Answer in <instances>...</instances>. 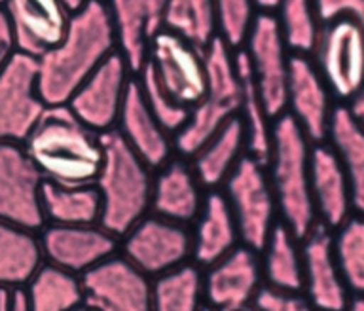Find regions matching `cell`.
<instances>
[{
  "label": "cell",
  "mask_w": 364,
  "mask_h": 311,
  "mask_svg": "<svg viewBox=\"0 0 364 311\" xmlns=\"http://www.w3.org/2000/svg\"><path fill=\"white\" fill-rule=\"evenodd\" d=\"M118 51L112 21L102 0L73 11L67 34L38 57V90L46 105H67L74 91L105 59Z\"/></svg>",
  "instance_id": "obj_1"
},
{
  "label": "cell",
  "mask_w": 364,
  "mask_h": 311,
  "mask_svg": "<svg viewBox=\"0 0 364 311\" xmlns=\"http://www.w3.org/2000/svg\"><path fill=\"white\" fill-rule=\"evenodd\" d=\"M23 148L44 181L67 186L93 184L105 162V137L68 105H48Z\"/></svg>",
  "instance_id": "obj_2"
},
{
  "label": "cell",
  "mask_w": 364,
  "mask_h": 311,
  "mask_svg": "<svg viewBox=\"0 0 364 311\" xmlns=\"http://www.w3.org/2000/svg\"><path fill=\"white\" fill-rule=\"evenodd\" d=\"M309 156L311 141L289 114H281L273 122L266 169L279 218L300 241L318 224L309 186Z\"/></svg>",
  "instance_id": "obj_3"
},
{
  "label": "cell",
  "mask_w": 364,
  "mask_h": 311,
  "mask_svg": "<svg viewBox=\"0 0 364 311\" xmlns=\"http://www.w3.org/2000/svg\"><path fill=\"white\" fill-rule=\"evenodd\" d=\"M105 162L93 182L101 196V224L122 238L150 213L154 169L124 142L116 130L105 133Z\"/></svg>",
  "instance_id": "obj_4"
},
{
  "label": "cell",
  "mask_w": 364,
  "mask_h": 311,
  "mask_svg": "<svg viewBox=\"0 0 364 311\" xmlns=\"http://www.w3.org/2000/svg\"><path fill=\"white\" fill-rule=\"evenodd\" d=\"M207 68V93L190 110L186 124L173 137L175 156L190 159L222 125L237 116L241 101V74L237 50L216 36L203 50Z\"/></svg>",
  "instance_id": "obj_5"
},
{
  "label": "cell",
  "mask_w": 364,
  "mask_h": 311,
  "mask_svg": "<svg viewBox=\"0 0 364 311\" xmlns=\"http://www.w3.org/2000/svg\"><path fill=\"white\" fill-rule=\"evenodd\" d=\"M309 57L336 102L349 107L364 85V28L346 17L323 23Z\"/></svg>",
  "instance_id": "obj_6"
},
{
  "label": "cell",
  "mask_w": 364,
  "mask_h": 311,
  "mask_svg": "<svg viewBox=\"0 0 364 311\" xmlns=\"http://www.w3.org/2000/svg\"><path fill=\"white\" fill-rule=\"evenodd\" d=\"M220 190L230 204L241 243L260 253L279 222L277 204L266 165L247 154Z\"/></svg>",
  "instance_id": "obj_7"
},
{
  "label": "cell",
  "mask_w": 364,
  "mask_h": 311,
  "mask_svg": "<svg viewBox=\"0 0 364 311\" xmlns=\"http://www.w3.org/2000/svg\"><path fill=\"white\" fill-rule=\"evenodd\" d=\"M119 255L150 279L192 262L190 226L148 213L119 238Z\"/></svg>",
  "instance_id": "obj_8"
},
{
  "label": "cell",
  "mask_w": 364,
  "mask_h": 311,
  "mask_svg": "<svg viewBox=\"0 0 364 311\" xmlns=\"http://www.w3.org/2000/svg\"><path fill=\"white\" fill-rule=\"evenodd\" d=\"M241 51L249 61L250 73L267 112L277 120L287 110V84L292 51L275 14L258 11Z\"/></svg>",
  "instance_id": "obj_9"
},
{
  "label": "cell",
  "mask_w": 364,
  "mask_h": 311,
  "mask_svg": "<svg viewBox=\"0 0 364 311\" xmlns=\"http://www.w3.org/2000/svg\"><path fill=\"white\" fill-rule=\"evenodd\" d=\"M144 65L161 90L188 110H192L207 93L203 50L165 28L150 42Z\"/></svg>",
  "instance_id": "obj_10"
},
{
  "label": "cell",
  "mask_w": 364,
  "mask_h": 311,
  "mask_svg": "<svg viewBox=\"0 0 364 311\" xmlns=\"http://www.w3.org/2000/svg\"><path fill=\"white\" fill-rule=\"evenodd\" d=\"M44 176L19 142H0V222L42 232Z\"/></svg>",
  "instance_id": "obj_11"
},
{
  "label": "cell",
  "mask_w": 364,
  "mask_h": 311,
  "mask_svg": "<svg viewBox=\"0 0 364 311\" xmlns=\"http://www.w3.org/2000/svg\"><path fill=\"white\" fill-rule=\"evenodd\" d=\"M46 107L36 57L17 51L0 73V142L23 144Z\"/></svg>",
  "instance_id": "obj_12"
},
{
  "label": "cell",
  "mask_w": 364,
  "mask_h": 311,
  "mask_svg": "<svg viewBox=\"0 0 364 311\" xmlns=\"http://www.w3.org/2000/svg\"><path fill=\"white\" fill-rule=\"evenodd\" d=\"M135 74L119 51L105 59L68 99V108L97 133L116 130L125 93Z\"/></svg>",
  "instance_id": "obj_13"
},
{
  "label": "cell",
  "mask_w": 364,
  "mask_h": 311,
  "mask_svg": "<svg viewBox=\"0 0 364 311\" xmlns=\"http://www.w3.org/2000/svg\"><path fill=\"white\" fill-rule=\"evenodd\" d=\"M84 302L97 311H152V279L116 253L82 275Z\"/></svg>",
  "instance_id": "obj_14"
},
{
  "label": "cell",
  "mask_w": 364,
  "mask_h": 311,
  "mask_svg": "<svg viewBox=\"0 0 364 311\" xmlns=\"http://www.w3.org/2000/svg\"><path fill=\"white\" fill-rule=\"evenodd\" d=\"M203 272L205 306L210 311H237L252 307L264 287L260 253L239 243Z\"/></svg>",
  "instance_id": "obj_15"
},
{
  "label": "cell",
  "mask_w": 364,
  "mask_h": 311,
  "mask_svg": "<svg viewBox=\"0 0 364 311\" xmlns=\"http://www.w3.org/2000/svg\"><path fill=\"white\" fill-rule=\"evenodd\" d=\"M336 107L338 102L313 65L311 57L304 53H292L284 114H289L294 120L311 144L328 139Z\"/></svg>",
  "instance_id": "obj_16"
},
{
  "label": "cell",
  "mask_w": 364,
  "mask_h": 311,
  "mask_svg": "<svg viewBox=\"0 0 364 311\" xmlns=\"http://www.w3.org/2000/svg\"><path fill=\"white\" fill-rule=\"evenodd\" d=\"M40 241L48 264L82 278L91 268L119 251V238L101 226H48L42 228Z\"/></svg>",
  "instance_id": "obj_17"
},
{
  "label": "cell",
  "mask_w": 364,
  "mask_h": 311,
  "mask_svg": "<svg viewBox=\"0 0 364 311\" xmlns=\"http://www.w3.org/2000/svg\"><path fill=\"white\" fill-rule=\"evenodd\" d=\"M304 289L301 295L315 311H347L351 292L336 260L334 238L328 228L317 224L301 239Z\"/></svg>",
  "instance_id": "obj_18"
},
{
  "label": "cell",
  "mask_w": 364,
  "mask_h": 311,
  "mask_svg": "<svg viewBox=\"0 0 364 311\" xmlns=\"http://www.w3.org/2000/svg\"><path fill=\"white\" fill-rule=\"evenodd\" d=\"M2 8L10 19L17 51L36 59L61 42L73 17L63 0H4Z\"/></svg>",
  "instance_id": "obj_19"
},
{
  "label": "cell",
  "mask_w": 364,
  "mask_h": 311,
  "mask_svg": "<svg viewBox=\"0 0 364 311\" xmlns=\"http://www.w3.org/2000/svg\"><path fill=\"white\" fill-rule=\"evenodd\" d=\"M309 186L317 222L330 232H336L355 215L346 167L328 141L311 144Z\"/></svg>",
  "instance_id": "obj_20"
},
{
  "label": "cell",
  "mask_w": 364,
  "mask_h": 311,
  "mask_svg": "<svg viewBox=\"0 0 364 311\" xmlns=\"http://www.w3.org/2000/svg\"><path fill=\"white\" fill-rule=\"evenodd\" d=\"M112 21L118 51L136 74L146 63L154 36L164 31L167 0H102Z\"/></svg>",
  "instance_id": "obj_21"
},
{
  "label": "cell",
  "mask_w": 364,
  "mask_h": 311,
  "mask_svg": "<svg viewBox=\"0 0 364 311\" xmlns=\"http://www.w3.org/2000/svg\"><path fill=\"white\" fill-rule=\"evenodd\" d=\"M205 190L190 159L173 156L154 171L150 213L171 222L192 226L203 205Z\"/></svg>",
  "instance_id": "obj_22"
},
{
  "label": "cell",
  "mask_w": 364,
  "mask_h": 311,
  "mask_svg": "<svg viewBox=\"0 0 364 311\" xmlns=\"http://www.w3.org/2000/svg\"><path fill=\"white\" fill-rule=\"evenodd\" d=\"M116 131L150 169L156 171L175 156L173 135L150 112L136 76L129 82Z\"/></svg>",
  "instance_id": "obj_23"
},
{
  "label": "cell",
  "mask_w": 364,
  "mask_h": 311,
  "mask_svg": "<svg viewBox=\"0 0 364 311\" xmlns=\"http://www.w3.org/2000/svg\"><path fill=\"white\" fill-rule=\"evenodd\" d=\"M192 232V262L205 270L232 253L239 243V230L222 190L205 194L199 215L190 226Z\"/></svg>",
  "instance_id": "obj_24"
},
{
  "label": "cell",
  "mask_w": 364,
  "mask_h": 311,
  "mask_svg": "<svg viewBox=\"0 0 364 311\" xmlns=\"http://www.w3.org/2000/svg\"><path fill=\"white\" fill-rule=\"evenodd\" d=\"M247 156V137L239 116H233L222 125L209 141L190 158L201 186L209 190H220L237 164Z\"/></svg>",
  "instance_id": "obj_25"
},
{
  "label": "cell",
  "mask_w": 364,
  "mask_h": 311,
  "mask_svg": "<svg viewBox=\"0 0 364 311\" xmlns=\"http://www.w3.org/2000/svg\"><path fill=\"white\" fill-rule=\"evenodd\" d=\"M44 264L40 232L0 222V289H25Z\"/></svg>",
  "instance_id": "obj_26"
},
{
  "label": "cell",
  "mask_w": 364,
  "mask_h": 311,
  "mask_svg": "<svg viewBox=\"0 0 364 311\" xmlns=\"http://www.w3.org/2000/svg\"><path fill=\"white\" fill-rule=\"evenodd\" d=\"M264 285L281 292H301L304 260L301 241L279 221L260 251Z\"/></svg>",
  "instance_id": "obj_27"
},
{
  "label": "cell",
  "mask_w": 364,
  "mask_h": 311,
  "mask_svg": "<svg viewBox=\"0 0 364 311\" xmlns=\"http://www.w3.org/2000/svg\"><path fill=\"white\" fill-rule=\"evenodd\" d=\"M346 167L355 215L364 216V125L346 105H338L328 139Z\"/></svg>",
  "instance_id": "obj_28"
},
{
  "label": "cell",
  "mask_w": 364,
  "mask_h": 311,
  "mask_svg": "<svg viewBox=\"0 0 364 311\" xmlns=\"http://www.w3.org/2000/svg\"><path fill=\"white\" fill-rule=\"evenodd\" d=\"M42 213L46 226H85L101 221V196L95 184H55L44 181Z\"/></svg>",
  "instance_id": "obj_29"
},
{
  "label": "cell",
  "mask_w": 364,
  "mask_h": 311,
  "mask_svg": "<svg viewBox=\"0 0 364 311\" xmlns=\"http://www.w3.org/2000/svg\"><path fill=\"white\" fill-rule=\"evenodd\" d=\"M237 67L241 74V101H239L237 116L245 127L247 137V154L266 165L272 150L273 122L266 105L262 101L260 91L250 73L249 61L241 50H237Z\"/></svg>",
  "instance_id": "obj_30"
},
{
  "label": "cell",
  "mask_w": 364,
  "mask_h": 311,
  "mask_svg": "<svg viewBox=\"0 0 364 311\" xmlns=\"http://www.w3.org/2000/svg\"><path fill=\"white\" fill-rule=\"evenodd\" d=\"M31 311H73L84 304V289L78 275L46 262L25 287Z\"/></svg>",
  "instance_id": "obj_31"
},
{
  "label": "cell",
  "mask_w": 364,
  "mask_h": 311,
  "mask_svg": "<svg viewBox=\"0 0 364 311\" xmlns=\"http://www.w3.org/2000/svg\"><path fill=\"white\" fill-rule=\"evenodd\" d=\"M203 272L193 262L152 279V311H205Z\"/></svg>",
  "instance_id": "obj_32"
},
{
  "label": "cell",
  "mask_w": 364,
  "mask_h": 311,
  "mask_svg": "<svg viewBox=\"0 0 364 311\" xmlns=\"http://www.w3.org/2000/svg\"><path fill=\"white\" fill-rule=\"evenodd\" d=\"M164 28L205 50L218 36L215 0H167Z\"/></svg>",
  "instance_id": "obj_33"
},
{
  "label": "cell",
  "mask_w": 364,
  "mask_h": 311,
  "mask_svg": "<svg viewBox=\"0 0 364 311\" xmlns=\"http://www.w3.org/2000/svg\"><path fill=\"white\" fill-rule=\"evenodd\" d=\"M334 253L351 296H364V216L353 215L336 232Z\"/></svg>",
  "instance_id": "obj_34"
},
{
  "label": "cell",
  "mask_w": 364,
  "mask_h": 311,
  "mask_svg": "<svg viewBox=\"0 0 364 311\" xmlns=\"http://www.w3.org/2000/svg\"><path fill=\"white\" fill-rule=\"evenodd\" d=\"M283 36L292 53L309 56L323 23L315 0H281L275 11Z\"/></svg>",
  "instance_id": "obj_35"
},
{
  "label": "cell",
  "mask_w": 364,
  "mask_h": 311,
  "mask_svg": "<svg viewBox=\"0 0 364 311\" xmlns=\"http://www.w3.org/2000/svg\"><path fill=\"white\" fill-rule=\"evenodd\" d=\"M135 76L139 85H141L142 97H144L150 112L154 114V118L158 120L159 124L175 137L182 130V125L186 124L190 110L178 105L167 91L161 90V85L156 82L154 74L150 73V68L146 65H142V68Z\"/></svg>",
  "instance_id": "obj_36"
},
{
  "label": "cell",
  "mask_w": 364,
  "mask_h": 311,
  "mask_svg": "<svg viewBox=\"0 0 364 311\" xmlns=\"http://www.w3.org/2000/svg\"><path fill=\"white\" fill-rule=\"evenodd\" d=\"M218 36L233 50H241L258 16L256 0H215Z\"/></svg>",
  "instance_id": "obj_37"
},
{
  "label": "cell",
  "mask_w": 364,
  "mask_h": 311,
  "mask_svg": "<svg viewBox=\"0 0 364 311\" xmlns=\"http://www.w3.org/2000/svg\"><path fill=\"white\" fill-rule=\"evenodd\" d=\"M252 307L258 311H315L301 292H281L266 285L256 295Z\"/></svg>",
  "instance_id": "obj_38"
},
{
  "label": "cell",
  "mask_w": 364,
  "mask_h": 311,
  "mask_svg": "<svg viewBox=\"0 0 364 311\" xmlns=\"http://www.w3.org/2000/svg\"><path fill=\"white\" fill-rule=\"evenodd\" d=\"M321 23L332 19H351L364 28V0H315Z\"/></svg>",
  "instance_id": "obj_39"
},
{
  "label": "cell",
  "mask_w": 364,
  "mask_h": 311,
  "mask_svg": "<svg viewBox=\"0 0 364 311\" xmlns=\"http://www.w3.org/2000/svg\"><path fill=\"white\" fill-rule=\"evenodd\" d=\"M17 53L16 36L11 31L10 19L6 16L4 8L0 6V73Z\"/></svg>",
  "instance_id": "obj_40"
},
{
  "label": "cell",
  "mask_w": 364,
  "mask_h": 311,
  "mask_svg": "<svg viewBox=\"0 0 364 311\" xmlns=\"http://www.w3.org/2000/svg\"><path fill=\"white\" fill-rule=\"evenodd\" d=\"M0 311H31L27 290L0 289Z\"/></svg>",
  "instance_id": "obj_41"
},
{
  "label": "cell",
  "mask_w": 364,
  "mask_h": 311,
  "mask_svg": "<svg viewBox=\"0 0 364 311\" xmlns=\"http://www.w3.org/2000/svg\"><path fill=\"white\" fill-rule=\"evenodd\" d=\"M349 110H351V112L357 116L358 122L364 125V85H363V90H360V93L355 97V101L349 105Z\"/></svg>",
  "instance_id": "obj_42"
},
{
  "label": "cell",
  "mask_w": 364,
  "mask_h": 311,
  "mask_svg": "<svg viewBox=\"0 0 364 311\" xmlns=\"http://www.w3.org/2000/svg\"><path fill=\"white\" fill-rule=\"evenodd\" d=\"M279 2L281 0H256V8H258V11H264V14H275L279 8Z\"/></svg>",
  "instance_id": "obj_43"
},
{
  "label": "cell",
  "mask_w": 364,
  "mask_h": 311,
  "mask_svg": "<svg viewBox=\"0 0 364 311\" xmlns=\"http://www.w3.org/2000/svg\"><path fill=\"white\" fill-rule=\"evenodd\" d=\"M347 311H364V296H351Z\"/></svg>",
  "instance_id": "obj_44"
},
{
  "label": "cell",
  "mask_w": 364,
  "mask_h": 311,
  "mask_svg": "<svg viewBox=\"0 0 364 311\" xmlns=\"http://www.w3.org/2000/svg\"><path fill=\"white\" fill-rule=\"evenodd\" d=\"M63 2H65V6H67L68 10L76 11V10H80V8H82V6H84L87 0H63Z\"/></svg>",
  "instance_id": "obj_45"
},
{
  "label": "cell",
  "mask_w": 364,
  "mask_h": 311,
  "mask_svg": "<svg viewBox=\"0 0 364 311\" xmlns=\"http://www.w3.org/2000/svg\"><path fill=\"white\" fill-rule=\"evenodd\" d=\"M73 311H97V310H93V307L87 306V304L84 302V304H80V306L76 307V310H73Z\"/></svg>",
  "instance_id": "obj_46"
},
{
  "label": "cell",
  "mask_w": 364,
  "mask_h": 311,
  "mask_svg": "<svg viewBox=\"0 0 364 311\" xmlns=\"http://www.w3.org/2000/svg\"><path fill=\"white\" fill-rule=\"evenodd\" d=\"M237 311H258V310H255V307H245V310H237Z\"/></svg>",
  "instance_id": "obj_47"
},
{
  "label": "cell",
  "mask_w": 364,
  "mask_h": 311,
  "mask_svg": "<svg viewBox=\"0 0 364 311\" xmlns=\"http://www.w3.org/2000/svg\"><path fill=\"white\" fill-rule=\"evenodd\" d=\"M205 311H210V310H209V307H205Z\"/></svg>",
  "instance_id": "obj_48"
},
{
  "label": "cell",
  "mask_w": 364,
  "mask_h": 311,
  "mask_svg": "<svg viewBox=\"0 0 364 311\" xmlns=\"http://www.w3.org/2000/svg\"><path fill=\"white\" fill-rule=\"evenodd\" d=\"M2 2H4V0H0V6H2Z\"/></svg>",
  "instance_id": "obj_49"
}]
</instances>
